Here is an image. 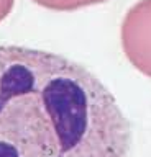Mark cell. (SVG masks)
<instances>
[{
	"label": "cell",
	"mask_w": 151,
	"mask_h": 157,
	"mask_svg": "<svg viewBox=\"0 0 151 157\" xmlns=\"http://www.w3.org/2000/svg\"><path fill=\"white\" fill-rule=\"evenodd\" d=\"M131 126L82 64L0 46V157H130Z\"/></svg>",
	"instance_id": "cell-1"
},
{
	"label": "cell",
	"mask_w": 151,
	"mask_h": 157,
	"mask_svg": "<svg viewBox=\"0 0 151 157\" xmlns=\"http://www.w3.org/2000/svg\"><path fill=\"white\" fill-rule=\"evenodd\" d=\"M120 38L128 62L151 78V0H138L126 10Z\"/></svg>",
	"instance_id": "cell-2"
},
{
	"label": "cell",
	"mask_w": 151,
	"mask_h": 157,
	"mask_svg": "<svg viewBox=\"0 0 151 157\" xmlns=\"http://www.w3.org/2000/svg\"><path fill=\"white\" fill-rule=\"evenodd\" d=\"M31 2L43 8L54 10V12H74V10H79V8L105 3L109 0H31Z\"/></svg>",
	"instance_id": "cell-3"
},
{
	"label": "cell",
	"mask_w": 151,
	"mask_h": 157,
	"mask_svg": "<svg viewBox=\"0 0 151 157\" xmlns=\"http://www.w3.org/2000/svg\"><path fill=\"white\" fill-rule=\"evenodd\" d=\"M15 0H0V23L12 13Z\"/></svg>",
	"instance_id": "cell-4"
}]
</instances>
